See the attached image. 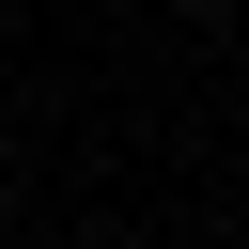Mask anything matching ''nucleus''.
<instances>
[{"mask_svg": "<svg viewBox=\"0 0 249 249\" xmlns=\"http://www.w3.org/2000/svg\"><path fill=\"white\" fill-rule=\"evenodd\" d=\"M171 16H218V0H171Z\"/></svg>", "mask_w": 249, "mask_h": 249, "instance_id": "obj_1", "label": "nucleus"}]
</instances>
